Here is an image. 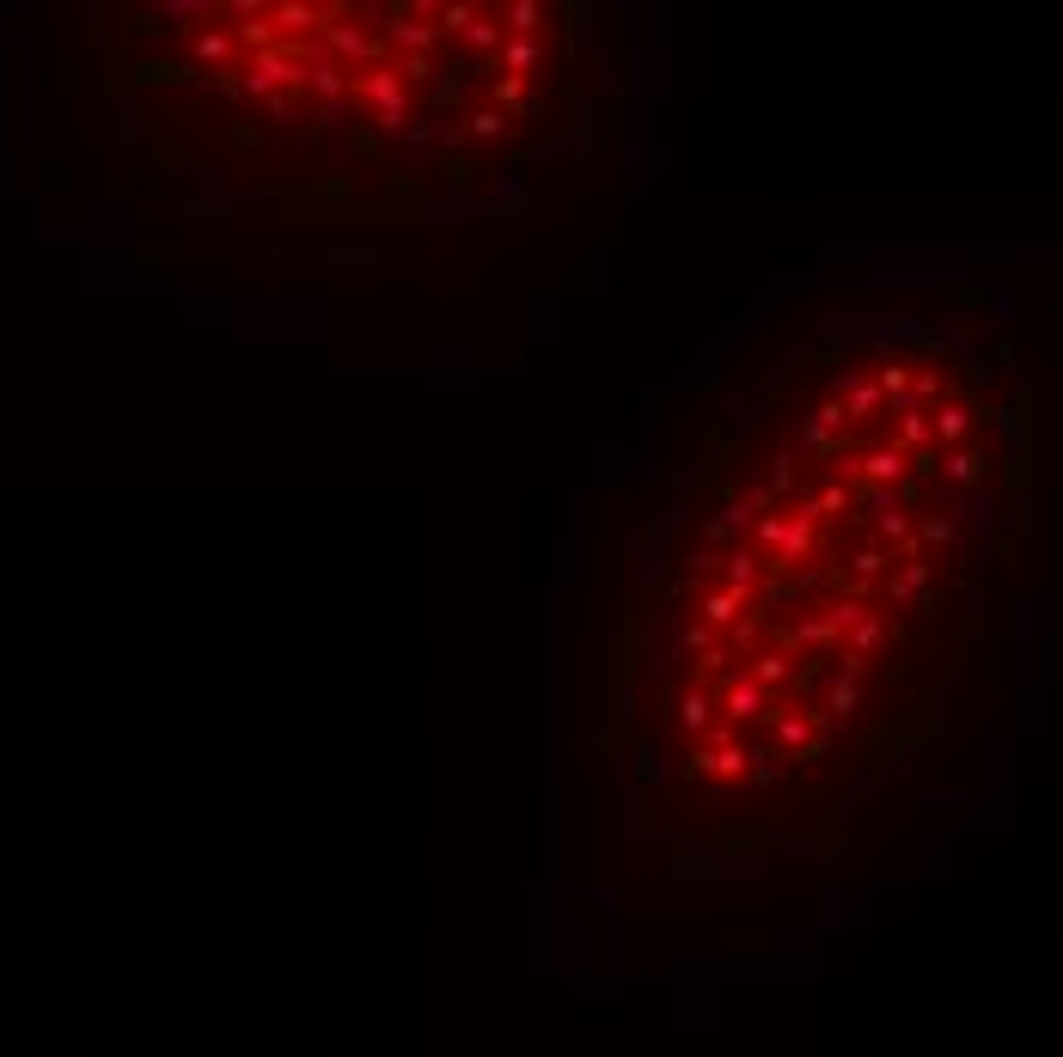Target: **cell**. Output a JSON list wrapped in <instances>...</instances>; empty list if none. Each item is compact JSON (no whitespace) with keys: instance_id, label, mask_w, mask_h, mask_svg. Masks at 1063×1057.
Masks as SVG:
<instances>
[{"instance_id":"cell-1","label":"cell","mask_w":1063,"mask_h":1057,"mask_svg":"<svg viewBox=\"0 0 1063 1057\" xmlns=\"http://www.w3.org/2000/svg\"><path fill=\"white\" fill-rule=\"evenodd\" d=\"M349 98H368V105H373V117H380V110H410L404 105V79H397V67H368V74H361V79H349Z\"/></svg>"},{"instance_id":"cell-2","label":"cell","mask_w":1063,"mask_h":1057,"mask_svg":"<svg viewBox=\"0 0 1063 1057\" xmlns=\"http://www.w3.org/2000/svg\"><path fill=\"white\" fill-rule=\"evenodd\" d=\"M880 404H886V397L874 392V380H862V373H843V380H838L843 423H868V416H880Z\"/></svg>"},{"instance_id":"cell-3","label":"cell","mask_w":1063,"mask_h":1057,"mask_svg":"<svg viewBox=\"0 0 1063 1057\" xmlns=\"http://www.w3.org/2000/svg\"><path fill=\"white\" fill-rule=\"evenodd\" d=\"M318 38H325L337 55H361V62L380 67V38H373V31H361V25H330V19H325V25H318Z\"/></svg>"},{"instance_id":"cell-4","label":"cell","mask_w":1063,"mask_h":1057,"mask_svg":"<svg viewBox=\"0 0 1063 1057\" xmlns=\"http://www.w3.org/2000/svg\"><path fill=\"white\" fill-rule=\"evenodd\" d=\"M935 471H942V477H954L959 490H978V483H985V471H990V465L978 459V452H971V447H947V452H935Z\"/></svg>"},{"instance_id":"cell-5","label":"cell","mask_w":1063,"mask_h":1057,"mask_svg":"<svg viewBox=\"0 0 1063 1057\" xmlns=\"http://www.w3.org/2000/svg\"><path fill=\"white\" fill-rule=\"evenodd\" d=\"M269 25H276L281 43H288L294 31H318V25H325V7H306V0H281V7H269Z\"/></svg>"},{"instance_id":"cell-6","label":"cell","mask_w":1063,"mask_h":1057,"mask_svg":"<svg viewBox=\"0 0 1063 1057\" xmlns=\"http://www.w3.org/2000/svg\"><path fill=\"white\" fill-rule=\"evenodd\" d=\"M929 416V440L935 447H959V440L971 435V410L966 404H942V410H923Z\"/></svg>"},{"instance_id":"cell-7","label":"cell","mask_w":1063,"mask_h":1057,"mask_svg":"<svg viewBox=\"0 0 1063 1057\" xmlns=\"http://www.w3.org/2000/svg\"><path fill=\"white\" fill-rule=\"evenodd\" d=\"M385 19H392V25H385V31H392V43H404L410 55H434V43H440V38H434V25H416V13H404V7H392Z\"/></svg>"},{"instance_id":"cell-8","label":"cell","mask_w":1063,"mask_h":1057,"mask_svg":"<svg viewBox=\"0 0 1063 1057\" xmlns=\"http://www.w3.org/2000/svg\"><path fill=\"white\" fill-rule=\"evenodd\" d=\"M764 502H770V495H746V502L722 508V520H715V538H734V532H752V526H758V514H764Z\"/></svg>"},{"instance_id":"cell-9","label":"cell","mask_w":1063,"mask_h":1057,"mask_svg":"<svg viewBox=\"0 0 1063 1057\" xmlns=\"http://www.w3.org/2000/svg\"><path fill=\"white\" fill-rule=\"evenodd\" d=\"M496 25H508L513 38H532V31L544 25V0H508V7H501V19H496Z\"/></svg>"},{"instance_id":"cell-10","label":"cell","mask_w":1063,"mask_h":1057,"mask_svg":"<svg viewBox=\"0 0 1063 1057\" xmlns=\"http://www.w3.org/2000/svg\"><path fill=\"white\" fill-rule=\"evenodd\" d=\"M459 38H465V50H477V62H489V55L501 50V25H496V13H477L471 25L459 31Z\"/></svg>"},{"instance_id":"cell-11","label":"cell","mask_w":1063,"mask_h":1057,"mask_svg":"<svg viewBox=\"0 0 1063 1057\" xmlns=\"http://www.w3.org/2000/svg\"><path fill=\"white\" fill-rule=\"evenodd\" d=\"M722 703H727V722H752V715H764V691L752 685V679H734Z\"/></svg>"},{"instance_id":"cell-12","label":"cell","mask_w":1063,"mask_h":1057,"mask_svg":"<svg viewBox=\"0 0 1063 1057\" xmlns=\"http://www.w3.org/2000/svg\"><path fill=\"white\" fill-rule=\"evenodd\" d=\"M783 679H788V654H776V648H758V654H752V685H783Z\"/></svg>"},{"instance_id":"cell-13","label":"cell","mask_w":1063,"mask_h":1057,"mask_svg":"<svg viewBox=\"0 0 1063 1057\" xmlns=\"http://www.w3.org/2000/svg\"><path fill=\"white\" fill-rule=\"evenodd\" d=\"M190 55H196V62H226V55H233V31H196V38H190Z\"/></svg>"},{"instance_id":"cell-14","label":"cell","mask_w":1063,"mask_h":1057,"mask_svg":"<svg viewBox=\"0 0 1063 1057\" xmlns=\"http://www.w3.org/2000/svg\"><path fill=\"white\" fill-rule=\"evenodd\" d=\"M905 385H911V367H905V361H880V373H874V392H880V397L905 404Z\"/></svg>"},{"instance_id":"cell-15","label":"cell","mask_w":1063,"mask_h":1057,"mask_svg":"<svg viewBox=\"0 0 1063 1057\" xmlns=\"http://www.w3.org/2000/svg\"><path fill=\"white\" fill-rule=\"evenodd\" d=\"M923 587H929V563H911V568H899L893 581H886V594H893V599H923Z\"/></svg>"},{"instance_id":"cell-16","label":"cell","mask_w":1063,"mask_h":1057,"mask_svg":"<svg viewBox=\"0 0 1063 1057\" xmlns=\"http://www.w3.org/2000/svg\"><path fill=\"white\" fill-rule=\"evenodd\" d=\"M489 93H496V110L508 117L513 105H525V79H513V74H496L489 79Z\"/></svg>"},{"instance_id":"cell-17","label":"cell","mask_w":1063,"mask_h":1057,"mask_svg":"<svg viewBox=\"0 0 1063 1057\" xmlns=\"http://www.w3.org/2000/svg\"><path fill=\"white\" fill-rule=\"evenodd\" d=\"M135 74H141V79H159V86H178V79H190L196 67H190V62H141Z\"/></svg>"},{"instance_id":"cell-18","label":"cell","mask_w":1063,"mask_h":1057,"mask_svg":"<svg viewBox=\"0 0 1063 1057\" xmlns=\"http://www.w3.org/2000/svg\"><path fill=\"white\" fill-rule=\"evenodd\" d=\"M434 19H440V25H434V38H459V31L477 19V7H465V0H459V7H440Z\"/></svg>"},{"instance_id":"cell-19","label":"cell","mask_w":1063,"mask_h":1057,"mask_svg":"<svg viewBox=\"0 0 1063 1057\" xmlns=\"http://www.w3.org/2000/svg\"><path fill=\"white\" fill-rule=\"evenodd\" d=\"M501 129H508V117H501L496 105H489V110H477V117L465 122V135H477V141H501Z\"/></svg>"},{"instance_id":"cell-20","label":"cell","mask_w":1063,"mask_h":1057,"mask_svg":"<svg viewBox=\"0 0 1063 1057\" xmlns=\"http://www.w3.org/2000/svg\"><path fill=\"white\" fill-rule=\"evenodd\" d=\"M465 98V67H440V79H434V105H459Z\"/></svg>"},{"instance_id":"cell-21","label":"cell","mask_w":1063,"mask_h":1057,"mask_svg":"<svg viewBox=\"0 0 1063 1057\" xmlns=\"http://www.w3.org/2000/svg\"><path fill=\"white\" fill-rule=\"evenodd\" d=\"M855 709V685H850V679H831V691H826V709H819V715H838V722H843V715H850Z\"/></svg>"},{"instance_id":"cell-22","label":"cell","mask_w":1063,"mask_h":1057,"mask_svg":"<svg viewBox=\"0 0 1063 1057\" xmlns=\"http://www.w3.org/2000/svg\"><path fill=\"white\" fill-rule=\"evenodd\" d=\"M855 623H862V599H838V606L826 611V630H831V636H838V630H855Z\"/></svg>"},{"instance_id":"cell-23","label":"cell","mask_w":1063,"mask_h":1057,"mask_svg":"<svg viewBox=\"0 0 1063 1057\" xmlns=\"http://www.w3.org/2000/svg\"><path fill=\"white\" fill-rule=\"evenodd\" d=\"M440 67H434V55H404V67H397V79L404 86H422V79H434Z\"/></svg>"},{"instance_id":"cell-24","label":"cell","mask_w":1063,"mask_h":1057,"mask_svg":"<svg viewBox=\"0 0 1063 1057\" xmlns=\"http://www.w3.org/2000/svg\"><path fill=\"white\" fill-rule=\"evenodd\" d=\"M734 611H740V594H709L703 599V618L709 623H734Z\"/></svg>"},{"instance_id":"cell-25","label":"cell","mask_w":1063,"mask_h":1057,"mask_svg":"<svg viewBox=\"0 0 1063 1057\" xmlns=\"http://www.w3.org/2000/svg\"><path fill=\"white\" fill-rule=\"evenodd\" d=\"M709 709H715V703H709L703 691H691V697L679 703V722H684V727H709Z\"/></svg>"},{"instance_id":"cell-26","label":"cell","mask_w":1063,"mask_h":1057,"mask_svg":"<svg viewBox=\"0 0 1063 1057\" xmlns=\"http://www.w3.org/2000/svg\"><path fill=\"white\" fill-rule=\"evenodd\" d=\"M795 642H807V648H831L826 618H801V623H795Z\"/></svg>"},{"instance_id":"cell-27","label":"cell","mask_w":1063,"mask_h":1057,"mask_svg":"<svg viewBox=\"0 0 1063 1057\" xmlns=\"http://www.w3.org/2000/svg\"><path fill=\"white\" fill-rule=\"evenodd\" d=\"M447 178H453V184H471V178H477V166H471L465 153H447Z\"/></svg>"},{"instance_id":"cell-28","label":"cell","mask_w":1063,"mask_h":1057,"mask_svg":"<svg viewBox=\"0 0 1063 1057\" xmlns=\"http://www.w3.org/2000/svg\"><path fill=\"white\" fill-rule=\"evenodd\" d=\"M874 642H880V623H874V618H862V623H855V648H850V654H868Z\"/></svg>"},{"instance_id":"cell-29","label":"cell","mask_w":1063,"mask_h":1057,"mask_svg":"<svg viewBox=\"0 0 1063 1057\" xmlns=\"http://www.w3.org/2000/svg\"><path fill=\"white\" fill-rule=\"evenodd\" d=\"M788 483H795V452H783V459H776V495H788Z\"/></svg>"},{"instance_id":"cell-30","label":"cell","mask_w":1063,"mask_h":1057,"mask_svg":"<svg viewBox=\"0 0 1063 1057\" xmlns=\"http://www.w3.org/2000/svg\"><path fill=\"white\" fill-rule=\"evenodd\" d=\"M923 538H929V544H947V538H954V520H923Z\"/></svg>"},{"instance_id":"cell-31","label":"cell","mask_w":1063,"mask_h":1057,"mask_svg":"<svg viewBox=\"0 0 1063 1057\" xmlns=\"http://www.w3.org/2000/svg\"><path fill=\"white\" fill-rule=\"evenodd\" d=\"M679 642H684V648H691V654H709V630H703V623H691V630H684V636H679Z\"/></svg>"},{"instance_id":"cell-32","label":"cell","mask_w":1063,"mask_h":1057,"mask_svg":"<svg viewBox=\"0 0 1063 1057\" xmlns=\"http://www.w3.org/2000/svg\"><path fill=\"white\" fill-rule=\"evenodd\" d=\"M734 648H758V623H734Z\"/></svg>"}]
</instances>
